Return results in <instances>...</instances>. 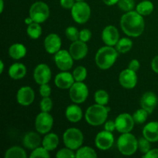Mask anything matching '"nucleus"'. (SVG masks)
<instances>
[{"label": "nucleus", "instance_id": "obj_37", "mask_svg": "<svg viewBox=\"0 0 158 158\" xmlns=\"http://www.w3.org/2000/svg\"><path fill=\"white\" fill-rule=\"evenodd\" d=\"M50 155L49 154V151L46 149L44 147H42V148H36L35 149H34L32 151V152L30 154V157L33 158V157H49Z\"/></svg>", "mask_w": 158, "mask_h": 158}, {"label": "nucleus", "instance_id": "obj_34", "mask_svg": "<svg viewBox=\"0 0 158 158\" xmlns=\"http://www.w3.org/2000/svg\"><path fill=\"white\" fill-rule=\"evenodd\" d=\"M148 114H149V113L148 111L141 108V109L138 110H137L134 113V115H133V118H134L135 123H143L146 121L147 119H148Z\"/></svg>", "mask_w": 158, "mask_h": 158}, {"label": "nucleus", "instance_id": "obj_43", "mask_svg": "<svg viewBox=\"0 0 158 158\" xmlns=\"http://www.w3.org/2000/svg\"><path fill=\"white\" fill-rule=\"evenodd\" d=\"M74 4H75L74 0H60V5L64 9H71Z\"/></svg>", "mask_w": 158, "mask_h": 158}, {"label": "nucleus", "instance_id": "obj_35", "mask_svg": "<svg viewBox=\"0 0 158 158\" xmlns=\"http://www.w3.org/2000/svg\"><path fill=\"white\" fill-rule=\"evenodd\" d=\"M66 35L72 42L80 40V32L74 26H69V27L66 28Z\"/></svg>", "mask_w": 158, "mask_h": 158}, {"label": "nucleus", "instance_id": "obj_2", "mask_svg": "<svg viewBox=\"0 0 158 158\" xmlns=\"http://www.w3.org/2000/svg\"><path fill=\"white\" fill-rule=\"evenodd\" d=\"M117 49H114L113 46H106L100 48L95 56L97 66L101 69H110L117 60Z\"/></svg>", "mask_w": 158, "mask_h": 158}, {"label": "nucleus", "instance_id": "obj_50", "mask_svg": "<svg viewBox=\"0 0 158 158\" xmlns=\"http://www.w3.org/2000/svg\"><path fill=\"white\" fill-rule=\"evenodd\" d=\"M3 69H4V63L2 60H0V73H2Z\"/></svg>", "mask_w": 158, "mask_h": 158}, {"label": "nucleus", "instance_id": "obj_8", "mask_svg": "<svg viewBox=\"0 0 158 158\" xmlns=\"http://www.w3.org/2000/svg\"><path fill=\"white\" fill-rule=\"evenodd\" d=\"M89 95L88 87L83 82H76L69 88V97L76 103H82L87 99Z\"/></svg>", "mask_w": 158, "mask_h": 158}, {"label": "nucleus", "instance_id": "obj_21", "mask_svg": "<svg viewBox=\"0 0 158 158\" xmlns=\"http://www.w3.org/2000/svg\"><path fill=\"white\" fill-rule=\"evenodd\" d=\"M143 135L150 142L158 141V122L148 123L143 127Z\"/></svg>", "mask_w": 158, "mask_h": 158}, {"label": "nucleus", "instance_id": "obj_16", "mask_svg": "<svg viewBox=\"0 0 158 158\" xmlns=\"http://www.w3.org/2000/svg\"><path fill=\"white\" fill-rule=\"evenodd\" d=\"M61 45V39L56 33L49 34L44 40V47L48 53L56 54L60 50Z\"/></svg>", "mask_w": 158, "mask_h": 158}, {"label": "nucleus", "instance_id": "obj_24", "mask_svg": "<svg viewBox=\"0 0 158 158\" xmlns=\"http://www.w3.org/2000/svg\"><path fill=\"white\" fill-rule=\"evenodd\" d=\"M26 74V67L20 63H15L11 65L9 69V75L13 80L23 79Z\"/></svg>", "mask_w": 158, "mask_h": 158}, {"label": "nucleus", "instance_id": "obj_49", "mask_svg": "<svg viewBox=\"0 0 158 158\" xmlns=\"http://www.w3.org/2000/svg\"><path fill=\"white\" fill-rule=\"evenodd\" d=\"M25 23H26V24L29 25V24H31L32 23H33V20H32V19H31V17L29 16V18H26V19H25Z\"/></svg>", "mask_w": 158, "mask_h": 158}, {"label": "nucleus", "instance_id": "obj_40", "mask_svg": "<svg viewBox=\"0 0 158 158\" xmlns=\"http://www.w3.org/2000/svg\"><path fill=\"white\" fill-rule=\"evenodd\" d=\"M57 158H70V157H76V154H74L73 150L69 148H63V149L60 150L56 154Z\"/></svg>", "mask_w": 158, "mask_h": 158}, {"label": "nucleus", "instance_id": "obj_44", "mask_svg": "<svg viewBox=\"0 0 158 158\" xmlns=\"http://www.w3.org/2000/svg\"><path fill=\"white\" fill-rule=\"evenodd\" d=\"M104 130L105 131H107L109 132H113L114 130H116V123L115 120L113 121V120H109V121H106L104 125Z\"/></svg>", "mask_w": 158, "mask_h": 158}, {"label": "nucleus", "instance_id": "obj_38", "mask_svg": "<svg viewBox=\"0 0 158 158\" xmlns=\"http://www.w3.org/2000/svg\"><path fill=\"white\" fill-rule=\"evenodd\" d=\"M138 149L143 154H147L151 150V144L150 141L144 137H141L138 140Z\"/></svg>", "mask_w": 158, "mask_h": 158}, {"label": "nucleus", "instance_id": "obj_28", "mask_svg": "<svg viewBox=\"0 0 158 158\" xmlns=\"http://www.w3.org/2000/svg\"><path fill=\"white\" fill-rule=\"evenodd\" d=\"M154 10V4L151 1L145 0L137 6V12L141 15H148Z\"/></svg>", "mask_w": 158, "mask_h": 158}, {"label": "nucleus", "instance_id": "obj_19", "mask_svg": "<svg viewBox=\"0 0 158 158\" xmlns=\"http://www.w3.org/2000/svg\"><path fill=\"white\" fill-rule=\"evenodd\" d=\"M158 99L157 95L153 92L145 93L140 100V106L149 114L153 113L157 104Z\"/></svg>", "mask_w": 158, "mask_h": 158}, {"label": "nucleus", "instance_id": "obj_18", "mask_svg": "<svg viewBox=\"0 0 158 158\" xmlns=\"http://www.w3.org/2000/svg\"><path fill=\"white\" fill-rule=\"evenodd\" d=\"M102 40L106 46H114L119 41V32L114 26H108L102 32Z\"/></svg>", "mask_w": 158, "mask_h": 158}, {"label": "nucleus", "instance_id": "obj_45", "mask_svg": "<svg viewBox=\"0 0 158 158\" xmlns=\"http://www.w3.org/2000/svg\"><path fill=\"white\" fill-rule=\"evenodd\" d=\"M140 68V63L137 60H133L130 62L129 65H128V69H131V70L137 72Z\"/></svg>", "mask_w": 158, "mask_h": 158}, {"label": "nucleus", "instance_id": "obj_48", "mask_svg": "<svg viewBox=\"0 0 158 158\" xmlns=\"http://www.w3.org/2000/svg\"><path fill=\"white\" fill-rule=\"evenodd\" d=\"M103 2L107 6H114V5L118 3L119 0H103Z\"/></svg>", "mask_w": 158, "mask_h": 158}, {"label": "nucleus", "instance_id": "obj_42", "mask_svg": "<svg viewBox=\"0 0 158 158\" xmlns=\"http://www.w3.org/2000/svg\"><path fill=\"white\" fill-rule=\"evenodd\" d=\"M40 94L43 97H48L51 94V88L47 83L40 85Z\"/></svg>", "mask_w": 158, "mask_h": 158}, {"label": "nucleus", "instance_id": "obj_41", "mask_svg": "<svg viewBox=\"0 0 158 158\" xmlns=\"http://www.w3.org/2000/svg\"><path fill=\"white\" fill-rule=\"evenodd\" d=\"M91 37H92V33L89 29H83L80 32V40L81 41L87 43L88 41H89Z\"/></svg>", "mask_w": 158, "mask_h": 158}, {"label": "nucleus", "instance_id": "obj_46", "mask_svg": "<svg viewBox=\"0 0 158 158\" xmlns=\"http://www.w3.org/2000/svg\"><path fill=\"white\" fill-rule=\"evenodd\" d=\"M144 158H157L158 157V149L150 150L147 154L143 156Z\"/></svg>", "mask_w": 158, "mask_h": 158}, {"label": "nucleus", "instance_id": "obj_10", "mask_svg": "<svg viewBox=\"0 0 158 158\" xmlns=\"http://www.w3.org/2000/svg\"><path fill=\"white\" fill-rule=\"evenodd\" d=\"M54 60L57 67L62 71H67L72 68L73 65V58L70 52L65 49L58 51L55 54Z\"/></svg>", "mask_w": 158, "mask_h": 158}, {"label": "nucleus", "instance_id": "obj_31", "mask_svg": "<svg viewBox=\"0 0 158 158\" xmlns=\"http://www.w3.org/2000/svg\"><path fill=\"white\" fill-rule=\"evenodd\" d=\"M77 158H96L97 157V154L96 151L93 148L89 147H83L80 148L76 154Z\"/></svg>", "mask_w": 158, "mask_h": 158}, {"label": "nucleus", "instance_id": "obj_3", "mask_svg": "<svg viewBox=\"0 0 158 158\" xmlns=\"http://www.w3.org/2000/svg\"><path fill=\"white\" fill-rule=\"evenodd\" d=\"M109 111V107L97 103L90 106L86 110L85 118L89 124L92 126H100L105 123Z\"/></svg>", "mask_w": 158, "mask_h": 158}, {"label": "nucleus", "instance_id": "obj_6", "mask_svg": "<svg viewBox=\"0 0 158 158\" xmlns=\"http://www.w3.org/2000/svg\"><path fill=\"white\" fill-rule=\"evenodd\" d=\"M91 10L89 5L84 1L77 2L71 9V15L76 23L84 24L90 17Z\"/></svg>", "mask_w": 158, "mask_h": 158}, {"label": "nucleus", "instance_id": "obj_15", "mask_svg": "<svg viewBox=\"0 0 158 158\" xmlns=\"http://www.w3.org/2000/svg\"><path fill=\"white\" fill-rule=\"evenodd\" d=\"M34 99H35V93L33 89L29 86H23L17 92V102L22 106H29L32 104Z\"/></svg>", "mask_w": 158, "mask_h": 158}, {"label": "nucleus", "instance_id": "obj_17", "mask_svg": "<svg viewBox=\"0 0 158 158\" xmlns=\"http://www.w3.org/2000/svg\"><path fill=\"white\" fill-rule=\"evenodd\" d=\"M69 52L73 56V60H80L84 58L88 52L87 45L85 42L81 40H77L73 42L69 47Z\"/></svg>", "mask_w": 158, "mask_h": 158}, {"label": "nucleus", "instance_id": "obj_1", "mask_svg": "<svg viewBox=\"0 0 158 158\" xmlns=\"http://www.w3.org/2000/svg\"><path fill=\"white\" fill-rule=\"evenodd\" d=\"M120 26L126 35L138 37L144 30V20L137 11H130L122 15Z\"/></svg>", "mask_w": 158, "mask_h": 158}, {"label": "nucleus", "instance_id": "obj_11", "mask_svg": "<svg viewBox=\"0 0 158 158\" xmlns=\"http://www.w3.org/2000/svg\"><path fill=\"white\" fill-rule=\"evenodd\" d=\"M134 120L133 116L130 115L129 114L123 113L120 114L116 118V130L118 132L122 133H129L133 130L134 126Z\"/></svg>", "mask_w": 158, "mask_h": 158}, {"label": "nucleus", "instance_id": "obj_26", "mask_svg": "<svg viewBox=\"0 0 158 158\" xmlns=\"http://www.w3.org/2000/svg\"><path fill=\"white\" fill-rule=\"evenodd\" d=\"M9 54L12 59L15 60L23 58L26 54V46L21 43H15L9 47Z\"/></svg>", "mask_w": 158, "mask_h": 158}, {"label": "nucleus", "instance_id": "obj_52", "mask_svg": "<svg viewBox=\"0 0 158 158\" xmlns=\"http://www.w3.org/2000/svg\"><path fill=\"white\" fill-rule=\"evenodd\" d=\"M77 2H82V1H84V0H75Z\"/></svg>", "mask_w": 158, "mask_h": 158}, {"label": "nucleus", "instance_id": "obj_47", "mask_svg": "<svg viewBox=\"0 0 158 158\" xmlns=\"http://www.w3.org/2000/svg\"><path fill=\"white\" fill-rule=\"evenodd\" d=\"M151 67L156 73H158V56L153 59L152 63H151Z\"/></svg>", "mask_w": 158, "mask_h": 158}, {"label": "nucleus", "instance_id": "obj_51", "mask_svg": "<svg viewBox=\"0 0 158 158\" xmlns=\"http://www.w3.org/2000/svg\"><path fill=\"white\" fill-rule=\"evenodd\" d=\"M0 5H1V8H0V12H2L3 8H4V2H3V0H0Z\"/></svg>", "mask_w": 158, "mask_h": 158}, {"label": "nucleus", "instance_id": "obj_4", "mask_svg": "<svg viewBox=\"0 0 158 158\" xmlns=\"http://www.w3.org/2000/svg\"><path fill=\"white\" fill-rule=\"evenodd\" d=\"M117 148L119 151L123 155H133L138 149V141L130 132L123 133L117 140Z\"/></svg>", "mask_w": 158, "mask_h": 158}, {"label": "nucleus", "instance_id": "obj_32", "mask_svg": "<svg viewBox=\"0 0 158 158\" xmlns=\"http://www.w3.org/2000/svg\"><path fill=\"white\" fill-rule=\"evenodd\" d=\"M94 99H95V101L97 103L105 106L109 102V95H108L107 92H106L103 89H99L95 93Z\"/></svg>", "mask_w": 158, "mask_h": 158}, {"label": "nucleus", "instance_id": "obj_33", "mask_svg": "<svg viewBox=\"0 0 158 158\" xmlns=\"http://www.w3.org/2000/svg\"><path fill=\"white\" fill-rule=\"evenodd\" d=\"M74 80L77 82H83L87 76V70L83 66H79L73 72Z\"/></svg>", "mask_w": 158, "mask_h": 158}, {"label": "nucleus", "instance_id": "obj_29", "mask_svg": "<svg viewBox=\"0 0 158 158\" xmlns=\"http://www.w3.org/2000/svg\"><path fill=\"white\" fill-rule=\"evenodd\" d=\"M133 43L130 39L122 38L119 40L118 43L116 45V49L120 53H126L131 49Z\"/></svg>", "mask_w": 158, "mask_h": 158}, {"label": "nucleus", "instance_id": "obj_36", "mask_svg": "<svg viewBox=\"0 0 158 158\" xmlns=\"http://www.w3.org/2000/svg\"><path fill=\"white\" fill-rule=\"evenodd\" d=\"M118 6L121 10L127 12L134 9L135 3L134 0H119Z\"/></svg>", "mask_w": 158, "mask_h": 158}, {"label": "nucleus", "instance_id": "obj_39", "mask_svg": "<svg viewBox=\"0 0 158 158\" xmlns=\"http://www.w3.org/2000/svg\"><path fill=\"white\" fill-rule=\"evenodd\" d=\"M52 101L49 97H43V100L40 102V109L43 112H48L52 110Z\"/></svg>", "mask_w": 158, "mask_h": 158}, {"label": "nucleus", "instance_id": "obj_27", "mask_svg": "<svg viewBox=\"0 0 158 158\" xmlns=\"http://www.w3.org/2000/svg\"><path fill=\"white\" fill-rule=\"evenodd\" d=\"M26 153L24 150L19 147H12L6 151V158H26Z\"/></svg>", "mask_w": 158, "mask_h": 158}, {"label": "nucleus", "instance_id": "obj_23", "mask_svg": "<svg viewBox=\"0 0 158 158\" xmlns=\"http://www.w3.org/2000/svg\"><path fill=\"white\" fill-rule=\"evenodd\" d=\"M66 117L72 123H77L83 117V112L80 107L77 105H69L66 110Z\"/></svg>", "mask_w": 158, "mask_h": 158}, {"label": "nucleus", "instance_id": "obj_9", "mask_svg": "<svg viewBox=\"0 0 158 158\" xmlns=\"http://www.w3.org/2000/svg\"><path fill=\"white\" fill-rule=\"evenodd\" d=\"M53 125V118L48 112L42 111L37 115L35 120V127L37 132L45 134L49 132Z\"/></svg>", "mask_w": 158, "mask_h": 158}, {"label": "nucleus", "instance_id": "obj_13", "mask_svg": "<svg viewBox=\"0 0 158 158\" xmlns=\"http://www.w3.org/2000/svg\"><path fill=\"white\" fill-rule=\"evenodd\" d=\"M51 69L45 63L39 64L34 69L33 77L38 84L43 85L48 83L51 80Z\"/></svg>", "mask_w": 158, "mask_h": 158}, {"label": "nucleus", "instance_id": "obj_30", "mask_svg": "<svg viewBox=\"0 0 158 158\" xmlns=\"http://www.w3.org/2000/svg\"><path fill=\"white\" fill-rule=\"evenodd\" d=\"M27 34L30 38L33 40L40 38L42 34V28L40 23L33 22L29 24L27 27Z\"/></svg>", "mask_w": 158, "mask_h": 158}, {"label": "nucleus", "instance_id": "obj_5", "mask_svg": "<svg viewBox=\"0 0 158 158\" xmlns=\"http://www.w3.org/2000/svg\"><path fill=\"white\" fill-rule=\"evenodd\" d=\"M63 142L66 148L77 150L83 143V133L77 128H69L63 134Z\"/></svg>", "mask_w": 158, "mask_h": 158}, {"label": "nucleus", "instance_id": "obj_7", "mask_svg": "<svg viewBox=\"0 0 158 158\" xmlns=\"http://www.w3.org/2000/svg\"><path fill=\"white\" fill-rule=\"evenodd\" d=\"M29 16L35 23H44L49 16V6L40 1L33 3L29 9Z\"/></svg>", "mask_w": 158, "mask_h": 158}, {"label": "nucleus", "instance_id": "obj_14", "mask_svg": "<svg viewBox=\"0 0 158 158\" xmlns=\"http://www.w3.org/2000/svg\"><path fill=\"white\" fill-rule=\"evenodd\" d=\"M120 85L126 89H133L135 87L137 83V77L136 72L130 69L122 71L119 77Z\"/></svg>", "mask_w": 158, "mask_h": 158}, {"label": "nucleus", "instance_id": "obj_25", "mask_svg": "<svg viewBox=\"0 0 158 158\" xmlns=\"http://www.w3.org/2000/svg\"><path fill=\"white\" fill-rule=\"evenodd\" d=\"M43 147H44L47 151H53L57 148L59 144V137L56 134L51 133V134H46L43 138L42 142Z\"/></svg>", "mask_w": 158, "mask_h": 158}, {"label": "nucleus", "instance_id": "obj_12", "mask_svg": "<svg viewBox=\"0 0 158 158\" xmlns=\"http://www.w3.org/2000/svg\"><path fill=\"white\" fill-rule=\"evenodd\" d=\"M112 132L107 131H100L97 134L95 138V144L97 148L102 151L109 150L114 143V137Z\"/></svg>", "mask_w": 158, "mask_h": 158}, {"label": "nucleus", "instance_id": "obj_22", "mask_svg": "<svg viewBox=\"0 0 158 158\" xmlns=\"http://www.w3.org/2000/svg\"><path fill=\"white\" fill-rule=\"evenodd\" d=\"M23 143L28 149L34 150L40 145L41 138L37 133L28 132L23 137Z\"/></svg>", "mask_w": 158, "mask_h": 158}, {"label": "nucleus", "instance_id": "obj_20", "mask_svg": "<svg viewBox=\"0 0 158 158\" xmlns=\"http://www.w3.org/2000/svg\"><path fill=\"white\" fill-rule=\"evenodd\" d=\"M74 80L73 74L68 72H62L56 77L55 84L60 89H69L74 83Z\"/></svg>", "mask_w": 158, "mask_h": 158}]
</instances>
